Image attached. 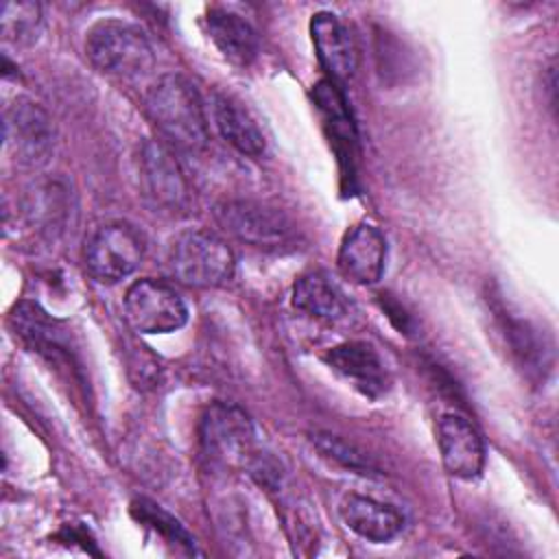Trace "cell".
Wrapping results in <instances>:
<instances>
[{"instance_id":"obj_1","label":"cell","mask_w":559,"mask_h":559,"mask_svg":"<svg viewBox=\"0 0 559 559\" xmlns=\"http://www.w3.org/2000/svg\"><path fill=\"white\" fill-rule=\"evenodd\" d=\"M144 109L157 133L175 148H205L207 118L194 85L181 74L159 76L144 96Z\"/></svg>"},{"instance_id":"obj_2","label":"cell","mask_w":559,"mask_h":559,"mask_svg":"<svg viewBox=\"0 0 559 559\" xmlns=\"http://www.w3.org/2000/svg\"><path fill=\"white\" fill-rule=\"evenodd\" d=\"M170 275L194 288H214L231 280L236 260L231 247L205 229H190L177 234L166 251Z\"/></svg>"},{"instance_id":"obj_3","label":"cell","mask_w":559,"mask_h":559,"mask_svg":"<svg viewBox=\"0 0 559 559\" xmlns=\"http://www.w3.org/2000/svg\"><path fill=\"white\" fill-rule=\"evenodd\" d=\"M85 52L105 74L135 79L155 66V52L140 26L122 20H100L85 37Z\"/></svg>"},{"instance_id":"obj_4","label":"cell","mask_w":559,"mask_h":559,"mask_svg":"<svg viewBox=\"0 0 559 559\" xmlns=\"http://www.w3.org/2000/svg\"><path fill=\"white\" fill-rule=\"evenodd\" d=\"M214 218L229 238L255 249L284 251L297 240L293 223L280 210L258 201H225L214 210Z\"/></svg>"},{"instance_id":"obj_5","label":"cell","mask_w":559,"mask_h":559,"mask_svg":"<svg viewBox=\"0 0 559 559\" xmlns=\"http://www.w3.org/2000/svg\"><path fill=\"white\" fill-rule=\"evenodd\" d=\"M144 236L127 221L98 225L85 240V269L100 284H116L129 277L144 258Z\"/></svg>"},{"instance_id":"obj_6","label":"cell","mask_w":559,"mask_h":559,"mask_svg":"<svg viewBox=\"0 0 559 559\" xmlns=\"http://www.w3.org/2000/svg\"><path fill=\"white\" fill-rule=\"evenodd\" d=\"M253 424L238 406L216 402L201 417L199 441L203 454L218 465H251L258 456L253 450Z\"/></svg>"},{"instance_id":"obj_7","label":"cell","mask_w":559,"mask_h":559,"mask_svg":"<svg viewBox=\"0 0 559 559\" xmlns=\"http://www.w3.org/2000/svg\"><path fill=\"white\" fill-rule=\"evenodd\" d=\"M124 317L140 334H170L186 325L188 306L170 284L144 277L127 288Z\"/></svg>"},{"instance_id":"obj_8","label":"cell","mask_w":559,"mask_h":559,"mask_svg":"<svg viewBox=\"0 0 559 559\" xmlns=\"http://www.w3.org/2000/svg\"><path fill=\"white\" fill-rule=\"evenodd\" d=\"M4 142L17 164L28 168L46 164L55 144L48 111L31 98H15L4 114Z\"/></svg>"},{"instance_id":"obj_9","label":"cell","mask_w":559,"mask_h":559,"mask_svg":"<svg viewBox=\"0 0 559 559\" xmlns=\"http://www.w3.org/2000/svg\"><path fill=\"white\" fill-rule=\"evenodd\" d=\"M140 177L146 194L153 203L170 210L183 212L190 207V183L173 157L170 148L162 142H146L140 151Z\"/></svg>"},{"instance_id":"obj_10","label":"cell","mask_w":559,"mask_h":559,"mask_svg":"<svg viewBox=\"0 0 559 559\" xmlns=\"http://www.w3.org/2000/svg\"><path fill=\"white\" fill-rule=\"evenodd\" d=\"M437 443L448 474L474 480L485 467V445L480 432L469 419L456 413H445L437 424Z\"/></svg>"},{"instance_id":"obj_11","label":"cell","mask_w":559,"mask_h":559,"mask_svg":"<svg viewBox=\"0 0 559 559\" xmlns=\"http://www.w3.org/2000/svg\"><path fill=\"white\" fill-rule=\"evenodd\" d=\"M386 262V238L371 223L354 225L341 240L336 264L345 280L371 286L384 273Z\"/></svg>"},{"instance_id":"obj_12","label":"cell","mask_w":559,"mask_h":559,"mask_svg":"<svg viewBox=\"0 0 559 559\" xmlns=\"http://www.w3.org/2000/svg\"><path fill=\"white\" fill-rule=\"evenodd\" d=\"M323 360L328 367L367 397H380L389 389V373L378 352L360 341L332 347Z\"/></svg>"},{"instance_id":"obj_13","label":"cell","mask_w":559,"mask_h":559,"mask_svg":"<svg viewBox=\"0 0 559 559\" xmlns=\"http://www.w3.org/2000/svg\"><path fill=\"white\" fill-rule=\"evenodd\" d=\"M310 37L330 81H345L356 72L358 50L354 37L334 13H314L310 20Z\"/></svg>"},{"instance_id":"obj_14","label":"cell","mask_w":559,"mask_h":559,"mask_svg":"<svg viewBox=\"0 0 559 559\" xmlns=\"http://www.w3.org/2000/svg\"><path fill=\"white\" fill-rule=\"evenodd\" d=\"M338 513L349 531L373 544L393 539L404 526V518L397 509L369 496H345L338 507Z\"/></svg>"},{"instance_id":"obj_15","label":"cell","mask_w":559,"mask_h":559,"mask_svg":"<svg viewBox=\"0 0 559 559\" xmlns=\"http://www.w3.org/2000/svg\"><path fill=\"white\" fill-rule=\"evenodd\" d=\"M205 31L227 61L249 66L255 59L260 46L258 33L242 15L225 9H210L205 13Z\"/></svg>"},{"instance_id":"obj_16","label":"cell","mask_w":559,"mask_h":559,"mask_svg":"<svg viewBox=\"0 0 559 559\" xmlns=\"http://www.w3.org/2000/svg\"><path fill=\"white\" fill-rule=\"evenodd\" d=\"M293 306L323 321H341L352 310L343 288L323 271H308L295 282Z\"/></svg>"},{"instance_id":"obj_17","label":"cell","mask_w":559,"mask_h":559,"mask_svg":"<svg viewBox=\"0 0 559 559\" xmlns=\"http://www.w3.org/2000/svg\"><path fill=\"white\" fill-rule=\"evenodd\" d=\"M212 116L218 133L242 155L258 157L264 153V135L251 114L231 96L216 92L212 96Z\"/></svg>"},{"instance_id":"obj_18","label":"cell","mask_w":559,"mask_h":559,"mask_svg":"<svg viewBox=\"0 0 559 559\" xmlns=\"http://www.w3.org/2000/svg\"><path fill=\"white\" fill-rule=\"evenodd\" d=\"M24 216L44 236H57L68 216V194L57 181L35 186L24 199Z\"/></svg>"},{"instance_id":"obj_19","label":"cell","mask_w":559,"mask_h":559,"mask_svg":"<svg viewBox=\"0 0 559 559\" xmlns=\"http://www.w3.org/2000/svg\"><path fill=\"white\" fill-rule=\"evenodd\" d=\"M314 103L323 114L325 124L330 127V135L336 142V151L343 146L345 151H349L352 155V146H354V124L345 105V98L341 94V90L336 87L334 81H321L314 87Z\"/></svg>"},{"instance_id":"obj_20","label":"cell","mask_w":559,"mask_h":559,"mask_svg":"<svg viewBox=\"0 0 559 559\" xmlns=\"http://www.w3.org/2000/svg\"><path fill=\"white\" fill-rule=\"evenodd\" d=\"M0 31L11 44H33L41 31V7L37 2H4L0 13Z\"/></svg>"},{"instance_id":"obj_21","label":"cell","mask_w":559,"mask_h":559,"mask_svg":"<svg viewBox=\"0 0 559 559\" xmlns=\"http://www.w3.org/2000/svg\"><path fill=\"white\" fill-rule=\"evenodd\" d=\"M312 445L321 452V456L352 469V472H358V474H367V476H376L380 469L378 465L360 450L356 448L354 443L341 439L338 435H332V432H312L310 437Z\"/></svg>"},{"instance_id":"obj_22","label":"cell","mask_w":559,"mask_h":559,"mask_svg":"<svg viewBox=\"0 0 559 559\" xmlns=\"http://www.w3.org/2000/svg\"><path fill=\"white\" fill-rule=\"evenodd\" d=\"M135 511H138V515H140L144 522H148L155 531L168 535L170 539H175V542H179V544L192 546V542H190L188 533L183 531V526H181L177 520H173L168 513H164L162 509H157L155 504L138 502V504H135Z\"/></svg>"}]
</instances>
